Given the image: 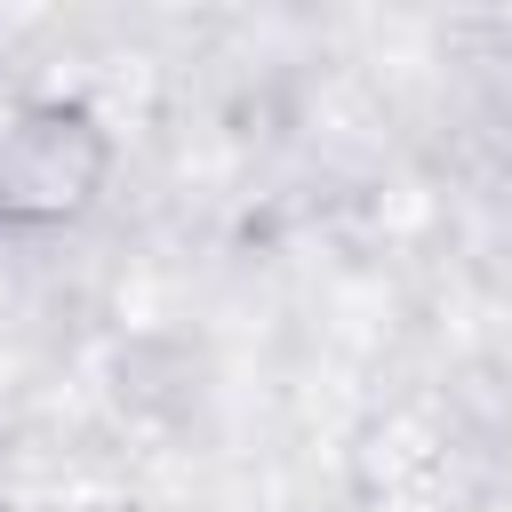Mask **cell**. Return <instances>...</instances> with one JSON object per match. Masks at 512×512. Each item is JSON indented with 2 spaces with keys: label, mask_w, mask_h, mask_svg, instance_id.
Listing matches in <instances>:
<instances>
[{
  "label": "cell",
  "mask_w": 512,
  "mask_h": 512,
  "mask_svg": "<svg viewBox=\"0 0 512 512\" xmlns=\"http://www.w3.org/2000/svg\"><path fill=\"white\" fill-rule=\"evenodd\" d=\"M120 136L80 88H32L0 112V240H56L112 192Z\"/></svg>",
  "instance_id": "obj_1"
}]
</instances>
